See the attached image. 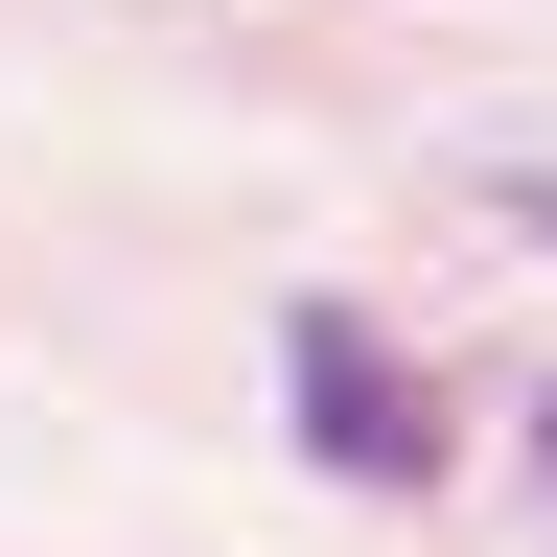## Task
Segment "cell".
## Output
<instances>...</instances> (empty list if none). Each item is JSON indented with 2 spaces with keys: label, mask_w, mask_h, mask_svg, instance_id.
I'll return each instance as SVG.
<instances>
[{
  "label": "cell",
  "mask_w": 557,
  "mask_h": 557,
  "mask_svg": "<svg viewBox=\"0 0 557 557\" xmlns=\"http://www.w3.org/2000/svg\"><path fill=\"white\" fill-rule=\"evenodd\" d=\"M278 395H302V442H325L348 487H442V395H418L348 302H302V325H278Z\"/></svg>",
  "instance_id": "obj_1"
},
{
  "label": "cell",
  "mask_w": 557,
  "mask_h": 557,
  "mask_svg": "<svg viewBox=\"0 0 557 557\" xmlns=\"http://www.w3.org/2000/svg\"><path fill=\"white\" fill-rule=\"evenodd\" d=\"M534 487H557V395H534Z\"/></svg>",
  "instance_id": "obj_2"
},
{
  "label": "cell",
  "mask_w": 557,
  "mask_h": 557,
  "mask_svg": "<svg viewBox=\"0 0 557 557\" xmlns=\"http://www.w3.org/2000/svg\"><path fill=\"white\" fill-rule=\"evenodd\" d=\"M511 209H534V256H557V186H511Z\"/></svg>",
  "instance_id": "obj_3"
}]
</instances>
